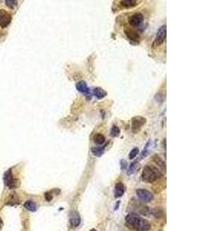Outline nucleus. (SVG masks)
Returning <instances> with one entry per match:
<instances>
[{"instance_id": "17", "label": "nucleus", "mask_w": 205, "mask_h": 231, "mask_svg": "<svg viewBox=\"0 0 205 231\" xmlns=\"http://www.w3.org/2000/svg\"><path fill=\"white\" fill-rule=\"evenodd\" d=\"M105 146H98V147H93L92 148V153L96 157H101L105 152Z\"/></svg>"}, {"instance_id": "1", "label": "nucleus", "mask_w": 205, "mask_h": 231, "mask_svg": "<svg viewBox=\"0 0 205 231\" xmlns=\"http://www.w3.org/2000/svg\"><path fill=\"white\" fill-rule=\"evenodd\" d=\"M128 227L134 231H148L151 229V224L135 213H129L125 217Z\"/></svg>"}, {"instance_id": "18", "label": "nucleus", "mask_w": 205, "mask_h": 231, "mask_svg": "<svg viewBox=\"0 0 205 231\" xmlns=\"http://www.w3.org/2000/svg\"><path fill=\"white\" fill-rule=\"evenodd\" d=\"M153 160L158 167H160V168H164L165 169V162H163L162 159L160 158L158 155H155L153 157Z\"/></svg>"}, {"instance_id": "14", "label": "nucleus", "mask_w": 205, "mask_h": 231, "mask_svg": "<svg viewBox=\"0 0 205 231\" xmlns=\"http://www.w3.org/2000/svg\"><path fill=\"white\" fill-rule=\"evenodd\" d=\"M93 94L96 98L101 100V99H103L104 97L106 96L108 93L105 90H103L101 87H96V88H95L93 90Z\"/></svg>"}, {"instance_id": "23", "label": "nucleus", "mask_w": 205, "mask_h": 231, "mask_svg": "<svg viewBox=\"0 0 205 231\" xmlns=\"http://www.w3.org/2000/svg\"><path fill=\"white\" fill-rule=\"evenodd\" d=\"M120 166L121 169H122V170H124V169H126V168H127V162H126L124 160H122L120 161Z\"/></svg>"}, {"instance_id": "3", "label": "nucleus", "mask_w": 205, "mask_h": 231, "mask_svg": "<svg viewBox=\"0 0 205 231\" xmlns=\"http://www.w3.org/2000/svg\"><path fill=\"white\" fill-rule=\"evenodd\" d=\"M147 119L144 116H136L131 119V131L133 133H138L146 124Z\"/></svg>"}, {"instance_id": "13", "label": "nucleus", "mask_w": 205, "mask_h": 231, "mask_svg": "<svg viewBox=\"0 0 205 231\" xmlns=\"http://www.w3.org/2000/svg\"><path fill=\"white\" fill-rule=\"evenodd\" d=\"M124 190H125V187L124 184L122 183H118L115 185V187H114V196L116 198L121 197L124 193Z\"/></svg>"}, {"instance_id": "25", "label": "nucleus", "mask_w": 205, "mask_h": 231, "mask_svg": "<svg viewBox=\"0 0 205 231\" xmlns=\"http://www.w3.org/2000/svg\"><path fill=\"white\" fill-rule=\"evenodd\" d=\"M164 146H165V148L166 147V140H164Z\"/></svg>"}, {"instance_id": "27", "label": "nucleus", "mask_w": 205, "mask_h": 231, "mask_svg": "<svg viewBox=\"0 0 205 231\" xmlns=\"http://www.w3.org/2000/svg\"><path fill=\"white\" fill-rule=\"evenodd\" d=\"M90 231H97V230H95V229H92V230H90Z\"/></svg>"}, {"instance_id": "26", "label": "nucleus", "mask_w": 205, "mask_h": 231, "mask_svg": "<svg viewBox=\"0 0 205 231\" xmlns=\"http://www.w3.org/2000/svg\"><path fill=\"white\" fill-rule=\"evenodd\" d=\"M2 225H3V220H2V219L0 218V227H2Z\"/></svg>"}, {"instance_id": "5", "label": "nucleus", "mask_w": 205, "mask_h": 231, "mask_svg": "<svg viewBox=\"0 0 205 231\" xmlns=\"http://www.w3.org/2000/svg\"><path fill=\"white\" fill-rule=\"evenodd\" d=\"M166 36H167L166 25H163L162 26L160 27L158 32H157V35L156 37H155L154 44H155L156 46L162 45V44L164 43V42L165 41V39H166Z\"/></svg>"}, {"instance_id": "20", "label": "nucleus", "mask_w": 205, "mask_h": 231, "mask_svg": "<svg viewBox=\"0 0 205 231\" xmlns=\"http://www.w3.org/2000/svg\"><path fill=\"white\" fill-rule=\"evenodd\" d=\"M138 153H139V150H138V148L134 147V149H132V150H131V152L129 153V157L130 160H131V159H134V157H136V156L138 155Z\"/></svg>"}, {"instance_id": "4", "label": "nucleus", "mask_w": 205, "mask_h": 231, "mask_svg": "<svg viewBox=\"0 0 205 231\" xmlns=\"http://www.w3.org/2000/svg\"><path fill=\"white\" fill-rule=\"evenodd\" d=\"M4 181L5 184L9 187V189H14V188L18 187L19 186V180L17 179H15L13 177L11 169H8L7 172L5 173L4 175Z\"/></svg>"}, {"instance_id": "8", "label": "nucleus", "mask_w": 205, "mask_h": 231, "mask_svg": "<svg viewBox=\"0 0 205 231\" xmlns=\"http://www.w3.org/2000/svg\"><path fill=\"white\" fill-rule=\"evenodd\" d=\"M12 21V15L6 10H0V26L2 28H6Z\"/></svg>"}, {"instance_id": "22", "label": "nucleus", "mask_w": 205, "mask_h": 231, "mask_svg": "<svg viewBox=\"0 0 205 231\" xmlns=\"http://www.w3.org/2000/svg\"><path fill=\"white\" fill-rule=\"evenodd\" d=\"M6 6H8V7L13 8L17 5V1H14V0H6Z\"/></svg>"}, {"instance_id": "12", "label": "nucleus", "mask_w": 205, "mask_h": 231, "mask_svg": "<svg viewBox=\"0 0 205 231\" xmlns=\"http://www.w3.org/2000/svg\"><path fill=\"white\" fill-rule=\"evenodd\" d=\"M76 89L78 90V92H81V93H84V94L90 93L89 88H88V85H87L86 82L83 81V80L78 82V83H76Z\"/></svg>"}, {"instance_id": "6", "label": "nucleus", "mask_w": 205, "mask_h": 231, "mask_svg": "<svg viewBox=\"0 0 205 231\" xmlns=\"http://www.w3.org/2000/svg\"><path fill=\"white\" fill-rule=\"evenodd\" d=\"M138 197L144 203H148L153 200V194L150 191L145 189H138L136 190Z\"/></svg>"}, {"instance_id": "19", "label": "nucleus", "mask_w": 205, "mask_h": 231, "mask_svg": "<svg viewBox=\"0 0 205 231\" xmlns=\"http://www.w3.org/2000/svg\"><path fill=\"white\" fill-rule=\"evenodd\" d=\"M120 129L117 126H115V125H113L112 129H111V136H112V137H117V136H118L120 135Z\"/></svg>"}, {"instance_id": "24", "label": "nucleus", "mask_w": 205, "mask_h": 231, "mask_svg": "<svg viewBox=\"0 0 205 231\" xmlns=\"http://www.w3.org/2000/svg\"><path fill=\"white\" fill-rule=\"evenodd\" d=\"M45 200H47V201L50 202L51 200H52V198H53V197H52V193H49V192H47V193H45Z\"/></svg>"}, {"instance_id": "16", "label": "nucleus", "mask_w": 205, "mask_h": 231, "mask_svg": "<svg viewBox=\"0 0 205 231\" xmlns=\"http://www.w3.org/2000/svg\"><path fill=\"white\" fill-rule=\"evenodd\" d=\"M93 141L95 142L96 144L102 145L105 143V136H104L102 134H101V133H97V134H95V136H93Z\"/></svg>"}, {"instance_id": "11", "label": "nucleus", "mask_w": 205, "mask_h": 231, "mask_svg": "<svg viewBox=\"0 0 205 231\" xmlns=\"http://www.w3.org/2000/svg\"><path fill=\"white\" fill-rule=\"evenodd\" d=\"M139 1L136 0H122L119 2V5L122 8H131L139 5Z\"/></svg>"}, {"instance_id": "21", "label": "nucleus", "mask_w": 205, "mask_h": 231, "mask_svg": "<svg viewBox=\"0 0 205 231\" xmlns=\"http://www.w3.org/2000/svg\"><path fill=\"white\" fill-rule=\"evenodd\" d=\"M136 162H137V161H134V162H131V165H130V167H129V171H128V173H129V175H131V174H132L133 173H134V169H135Z\"/></svg>"}, {"instance_id": "9", "label": "nucleus", "mask_w": 205, "mask_h": 231, "mask_svg": "<svg viewBox=\"0 0 205 231\" xmlns=\"http://www.w3.org/2000/svg\"><path fill=\"white\" fill-rule=\"evenodd\" d=\"M69 221L71 226L74 227H78L81 223V217L77 211H71L69 213Z\"/></svg>"}, {"instance_id": "10", "label": "nucleus", "mask_w": 205, "mask_h": 231, "mask_svg": "<svg viewBox=\"0 0 205 231\" xmlns=\"http://www.w3.org/2000/svg\"><path fill=\"white\" fill-rule=\"evenodd\" d=\"M124 33H125V35L127 36L128 38H129L131 41H132V42H138V41H139L140 39L139 34H138L135 30H131V29L127 27V28L124 30Z\"/></svg>"}, {"instance_id": "15", "label": "nucleus", "mask_w": 205, "mask_h": 231, "mask_svg": "<svg viewBox=\"0 0 205 231\" xmlns=\"http://www.w3.org/2000/svg\"><path fill=\"white\" fill-rule=\"evenodd\" d=\"M24 207L31 212H35L37 210V205L32 200H28L24 203Z\"/></svg>"}, {"instance_id": "7", "label": "nucleus", "mask_w": 205, "mask_h": 231, "mask_svg": "<svg viewBox=\"0 0 205 231\" xmlns=\"http://www.w3.org/2000/svg\"><path fill=\"white\" fill-rule=\"evenodd\" d=\"M144 22V15L140 13L133 14L129 18V23L131 26L138 27Z\"/></svg>"}, {"instance_id": "2", "label": "nucleus", "mask_w": 205, "mask_h": 231, "mask_svg": "<svg viewBox=\"0 0 205 231\" xmlns=\"http://www.w3.org/2000/svg\"><path fill=\"white\" fill-rule=\"evenodd\" d=\"M161 172L156 167L152 165L145 166L141 173V179L145 183L151 184L161 177Z\"/></svg>"}]
</instances>
